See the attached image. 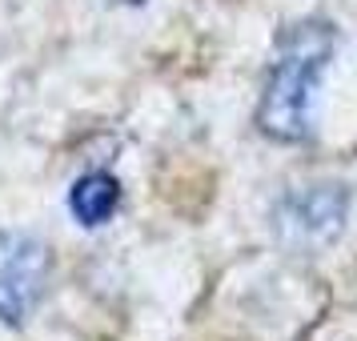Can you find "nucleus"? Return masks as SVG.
<instances>
[{
    "mask_svg": "<svg viewBox=\"0 0 357 341\" xmlns=\"http://www.w3.org/2000/svg\"><path fill=\"white\" fill-rule=\"evenodd\" d=\"M341 36L329 20H301L277 36V52L257 100V129L277 145H305L317 132V89Z\"/></svg>",
    "mask_w": 357,
    "mask_h": 341,
    "instance_id": "1",
    "label": "nucleus"
},
{
    "mask_svg": "<svg viewBox=\"0 0 357 341\" xmlns=\"http://www.w3.org/2000/svg\"><path fill=\"white\" fill-rule=\"evenodd\" d=\"M345 217H349V189L345 185H333V181L301 185L277 201L273 233L293 253H317L341 237Z\"/></svg>",
    "mask_w": 357,
    "mask_h": 341,
    "instance_id": "2",
    "label": "nucleus"
},
{
    "mask_svg": "<svg viewBox=\"0 0 357 341\" xmlns=\"http://www.w3.org/2000/svg\"><path fill=\"white\" fill-rule=\"evenodd\" d=\"M52 277V249L24 229H0V321L20 329Z\"/></svg>",
    "mask_w": 357,
    "mask_h": 341,
    "instance_id": "3",
    "label": "nucleus"
},
{
    "mask_svg": "<svg viewBox=\"0 0 357 341\" xmlns=\"http://www.w3.org/2000/svg\"><path fill=\"white\" fill-rule=\"evenodd\" d=\"M121 201H125V189L105 169L81 173V177L73 181V189H68V213H73V221L81 229L109 225L116 217V209H121Z\"/></svg>",
    "mask_w": 357,
    "mask_h": 341,
    "instance_id": "4",
    "label": "nucleus"
},
{
    "mask_svg": "<svg viewBox=\"0 0 357 341\" xmlns=\"http://www.w3.org/2000/svg\"><path fill=\"white\" fill-rule=\"evenodd\" d=\"M121 4H149V0H121Z\"/></svg>",
    "mask_w": 357,
    "mask_h": 341,
    "instance_id": "5",
    "label": "nucleus"
}]
</instances>
